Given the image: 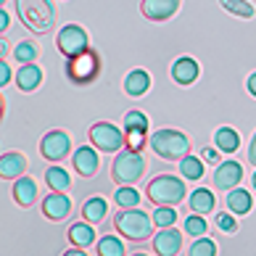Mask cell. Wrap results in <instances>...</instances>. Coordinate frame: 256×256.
I'll use <instances>...</instances> for the list:
<instances>
[{
    "instance_id": "15",
    "label": "cell",
    "mask_w": 256,
    "mask_h": 256,
    "mask_svg": "<svg viewBox=\"0 0 256 256\" xmlns=\"http://www.w3.org/2000/svg\"><path fill=\"white\" fill-rule=\"evenodd\" d=\"M100 161H98V154H96V146H82L74 150V169L82 174V177H92L98 172Z\"/></svg>"
},
{
    "instance_id": "25",
    "label": "cell",
    "mask_w": 256,
    "mask_h": 256,
    "mask_svg": "<svg viewBox=\"0 0 256 256\" xmlns=\"http://www.w3.org/2000/svg\"><path fill=\"white\" fill-rule=\"evenodd\" d=\"M45 182H48L50 190H64L66 193L72 188V177L64 166H50V169H45Z\"/></svg>"
},
{
    "instance_id": "1",
    "label": "cell",
    "mask_w": 256,
    "mask_h": 256,
    "mask_svg": "<svg viewBox=\"0 0 256 256\" xmlns=\"http://www.w3.org/2000/svg\"><path fill=\"white\" fill-rule=\"evenodd\" d=\"M16 11L22 24L34 34H48L56 26L53 0H16Z\"/></svg>"
},
{
    "instance_id": "28",
    "label": "cell",
    "mask_w": 256,
    "mask_h": 256,
    "mask_svg": "<svg viewBox=\"0 0 256 256\" xmlns=\"http://www.w3.org/2000/svg\"><path fill=\"white\" fill-rule=\"evenodd\" d=\"M114 204H116L119 208L138 206V204H140V193L132 190V185H119V190L114 193Z\"/></svg>"
},
{
    "instance_id": "42",
    "label": "cell",
    "mask_w": 256,
    "mask_h": 256,
    "mask_svg": "<svg viewBox=\"0 0 256 256\" xmlns=\"http://www.w3.org/2000/svg\"><path fill=\"white\" fill-rule=\"evenodd\" d=\"M6 53H8V40L3 37V40H0V56H3V58H6Z\"/></svg>"
},
{
    "instance_id": "40",
    "label": "cell",
    "mask_w": 256,
    "mask_h": 256,
    "mask_svg": "<svg viewBox=\"0 0 256 256\" xmlns=\"http://www.w3.org/2000/svg\"><path fill=\"white\" fill-rule=\"evenodd\" d=\"M8 24H11V16H8V14H6V8H3V11H0V30L6 32V30H8Z\"/></svg>"
},
{
    "instance_id": "9",
    "label": "cell",
    "mask_w": 256,
    "mask_h": 256,
    "mask_svg": "<svg viewBox=\"0 0 256 256\" xmlns=\"http://www.w3.org/2000/svg\"><path fill=\"white\" fill-rule=\"evenodd\" d=\"M69 148H72V138L64 130H50L40 140V154L48 161H61L64 156H69Z\"/></svg>"
},
{
    "instance_id": "23",
    "label": "cell",
    "mask_w": 256,
    "mask_h": 256,
    "mask_svg": "<svg viewBox=\"0 0 256 256\" xmlns=\"http://www.w3.org/2000/svg\"><path fill=\"white\" fill-rule=\"evenodd\" d=\"M251 206H254V198H251L248 190H243V188H238V190L232 188V190L227 193V208H230L232 214L243 216V214L251 212Z\"/></svg>"
},
{
    "instance_id": "4",
    "label": "cell",
    "mask_w": 256,
    "mask_h": 256,
    "mask_svg": "<svg viewBox=\"0 0 256 256\" xmlns=\"http://www.w3.org/2000/svg\"><path fill=\"white\" fill-rule=\"evenodd\" d=\"M148 201L156 206H177L185 198V182L172 174H158L148 182Z\"/></svg>"
},
{
    "instance_id": "43",
    "label": "cell",
    "mask_w": 256,
    "mask_h": 256,
    "mask_svg": "<svg viewBox=\"0 0 256 256\" xmlns=\"http://www.w3.org/2000/svg\"><path fill=\"white\" fill-rule=\"evenodd\" d=\"M251 182H254V190H256V172H254V177H251Z\"/></svg>"
},
{
    "instance_id": "41",
    "label": "cell",
    "mask_w": 256,
    "mask_h": 256,
    "mask_svg": "<svg viewBox=\"0 0 256 256\" xmlns=\"http://www.w3.org/2000/svg\"><path fill=\"white\" fill-rule=\"evenodd\" d=\"M248 92H251V96L256 98V72H254L251 77H248Z\"/></svg>"
},
{
    "instance_id": "27",
    "label": "cell",
    "mask_w": 256,
    "mask_h": 256,
    "mask_svg": "<svg viewBox=\"0 0 256 256\" xmlns=\"http://www.w3.org/2000/svg\"><path fill=\"white\" fill-rule=\"evenodd\" d=\"M224 11H230L232 16L238 18H254L256 16V8L248 3V0H220Z\"/></svg>"
},
{
    "instance_id": "17",
    "label": "cell",
    "mask_w": 256,
    "mask_h": 256,
    "mask_svg": "<svg viewBox=\"0 0 256 256\" xmlns=\"http://www.w3.org/2000/svg\"><path fill=\"white\" fill-rule=\"evenodd\" d=\"M26 169V158L18 154V150H8L0 158V177L3 180H18Z\"/></svg>"
},
{
    "instance_id": "29",
    "label": "cell",
    "mask_w": 256,
    "mask_h": 256,
    "mask_svg": "<svg viewBox=\"0 0 256 256\" xmlns=\"http://www.w3.org/2000/svg\"><path fill=\"white\" fill-rule=\"evenodd\" d=\"M98 254L100 256H124V243L119 238H114V235H106V238L98 240Z\"/></svg>"
},
{
    "instance_id": "31",
    "label": "cell",
    "mask_w": 256,
    "mask_h": 256,
    "mask_svg": "<svg viewBox=\"0 0 256 256\" xmlns=\"http://www.w3.org/2000/svg\"><path fill=\"white\" fill-rule=\"evenodd\" d=\"M185 232L188 235H193V238H201V235L206 232V220H204V214H190L185 220Z\"/></svg>"
},
{
    "instance_id": "18",
    "label": "cell",
    "mask_w": 256,
    "mask_h": 256,
    "mask_svg": "<svg viewBox=\"0 0 256 256\" xmlns=\"http://www.w3.org/2000/svg\"><path fill=\"white\" fill-rule=\"evenodd\" d=\"M69 243L72 246H80V248H90L92 243H96V227L92 222H74L69 227Z\"/></svg>"
},
{
    "instance_id": "21",
    "label": "cell",
    "mask_w": 256,
    "mask_h": 256,
    "mask_svg": "<svg viewBox=\"0 0 256 256\" xmlns=\"http://www.w3.org/2000/svg\"><path fill=\"white\" fill-rule=\"evenodd\" d=\"M148 88H150V77H148V72H143V69H132L124 77V92L132 96V98L146 96Z\"/></svg>"
},
{
    "instance_id": "2",
    "label": "cell",
    "mask_w": 256,
    "mask_h": 256,
    "mask_svg": "<svg viewBox=\"0 0 256 256\" xmlns=\"http://www.w3.org/2000/svg\"><path fill=\"white\" fill-rule=\"evenodd\" d=\"M154 224L156 222L150 220L143 208H138V206L122 208V212H116V216H114V227H116V232H122L132 243H146L150 235H154Z\"/></svg>"
},
{
    "instance_id": "38",
    "label": "cell",
    "mask_w": 256,
    "mask_h": 256,
    "mask_svg": "<svg viewBox=\"0 0 256 256\" xmlns=\"http://www.w3.org/2000/svg\"><path fill=\"white\" fill-rule=\"evenodd\" d=\"M8 82H11V66L3 58V64H0V84H8Z\"/></svg>"
},
{
    "instance_id": "5",
    "label": "cell",
    "mask_w": 256,
    "mask_h": 256,
    "mask_svg": "<svg viewBox=\"0 0 256 256\" xmlns=\"http://www.w3.org/2000/svg\"><path fill=\"white\" fill-rule=\"evenodd\" d=\"M146 174V158L140 150H122L111 164V180L116 185H135Z\"/></svg>"
},
{
    "instance_id": "3",
    "label": "cell",
    "mask_w": 256,
    "mask_h": 256,
    "mask_svg": "<svg viewBox=\"0 0 256 256\" xmlns=\"http://www.w3.org/2000/svg\"><path fill=\"white\" fill-rule=\"evenodd\" d=\"M150 148L164 161H180L182 156L190 154V140H188L185 132L166 127V130H156L150 135Z\"/></svg>"
},
{
    "instance_id": "30",
    "label": "cell",
    "mask_w": 256,
    "mask_h": 256,
    "mask_svg": "<svg viewBox=\"0 0 256 256\" xmlns=\"http://www.w3.org/2000/svg\"><path fill=\"white\" fill-rule=\"evenodd\" d=\"M154 222H156V227H172L177 222L174 206H158L154 212Z\"/></svg>"
},
{
    "instance_id": "20",
    "label": "cell",
    "mask_w": 256,
    "mask_h": 256,
    "mask_svg": "<svg viewBox=\"0 0 256 256\" xmlns=\"http://www.w3.org/2000/svg\"><path fill=\"white\" fill-rule=\"evenodd\" d=\"M188 204H190V212L206 216V214H212L216 208V198H214V193L208 190V188H196V190L190 193V198H188Z\"/></svg>"
},
{
    "instance_id": "7",
    "label": "cell",
    "mask_w": 256,
    "mask_h": 256,
    "mask_svg": "<svg viewBox=\"0 0 256 256\" xmlns=\"http://www.w3.org/2000/svg\"><path fill=\"white\" fill-rule=\"evenodd\" d=\"M88 135H90V143L98 150H103V154H114V150H119L127 143V135L119 127H114L111 122H96Z\"/></svg>"
},
{
    "instance_id": "6",
    "label": "cell",
    "mask_w": 256,
    "mask_h": 256,
    "mask_svg": "<svg viewBox=\"0 0 256 256\" xmlns=\"http://www.w3.org/2000/svg\"><path fill=\"white\" fill-rule=\"evenodd\" d=\"M98 74H100V58L92 48L74 56V58H66V77L74 84H90Z\"/></svg>"
},
{
    "instance_id": "32",
    "label": "cell",
    "mask_w": 256,
    "mask_h": 256,
    "mask_svg": "<svg viewBox=\"0 0 256 256\" xmlns=\"http://www.w3.org/2000/svg\"><path fill=\"white\" fill-rule=\"evenodd\" d=\"M14 56H16L18 64H34V58H37V45H34V42H18L16 50H14Z\"/></svg>"
},
{
    "instance_id": "8",
    "label": "cell",
    "mask_w": 256,
    "mask_h": 256,
    "mask_svg": "<svg viewBox=\"0 0 256 256\" xmlns=\"http://www.w3.org/2000/svg\"><path fill=\"white\" fill-rule=\"evenodd\" d=\"M56 45H58L64 58H74V56H80L90 48V37L80 24H66L58 32V37H56Z\"/></svg>"
},
{
    "instance_id": "33",
    "label": "cell",
    "mask_w": 256,
    "mask_h": 256,
    "mask_svg": "<svg viewBox=\"0 0 256 256\" xmlns=\"http://www.w3.org/2000/svg\"><path fill=\"white\" fill-rule=\"evenodd\" d=\"M190 254L193 256H214L216 254V243L212 240V238H196L193 240V246H190Z\"/></svg>"
},
{
    "instance_id": "16",
    "label": "cell",
    "mask_w": 256,
    "mask_h": 256,
    "mask_svg": "<svg viewBox=\"0 0 256 256\" xmlns=\"http://www.w3.org/2000/svg\"><path fill=\"white\" fill-rule=\"evenodd\" d=\"M42 82V69L37 64H22V69L16 72V84L22 92H34Z\"/></svg>"
},
{
    "instance_id": "11",
    "label": "cell",
    "mask_w": 256,
    "mask_h": 256,
    "mask_svg": "<svg viewBox=\"0 0 256 256\" xmlns=\"http://www.w3.org/2000/svg\"><path fill=\"white\" fill-rule=\"evenodd\" d=\"M243 180V166L238 161H220L216 164V172H214V185L220 188V190H232V188H238Z\"/></svg>"
},
{
    "instance_id": "37",
    "label": "cell",
    "mask_w": 256,
    "mask_h": 256,
    "mask_svg": "<svg viewBox=\"0 0 256 256\" xmlns=\"http://www.w3.org/2000/svg\"><path fill=\"white\" fill-rule=\"evenodd\" d=\"M220 154H222V150L220 148H201V158L204 161H208V164H220Z\"/></svg>"
},
{
    "instance_id": "36",
    "label": "cell",
    "mask_w": 256,
    "mask_h": 256,
    "mask_svg": "<svg viewBox=\"0 0 256 256\" xmlns=\"http://www.w3.org/2000/svg\"><path fill=\"white\" fill-rule=\"evenodd\" d=\"M146 138H148L146 130H127V148L140 150V148L146 146Z\"/></svg>"
},
{
    "instance_id": "10",
    "label": "cell",
    "mask_w": 256,
    "mask_h": 256,
    "mask_svg": "<svg viewBox=\"0 0 256 256\" xmlns=\"http://www.w3.org/2000/svg\"><path fill=\"white\" fill-rule=\"evenodd\" d=\"M180 6L182 0H140V14L148 22H166L180 11Z\"/></svg>"
},
{
    "instance_id": "24",
    "label": "cell",
    "mask_w": 256,
    "mask_h": 256,
    "mask_svg": "<svg viewBox=\"0 0 256 256\" xmlns=\"http://www.w3.org/2000/svg\"><path fill=\"white\" fill-rule=\"evenodd\" d=\"M214 143L222 154H235V150L240 148V135H238V130H232V127H220L214 132Z\"/></svg>"
},
{
    "instance_id": "19",
    "label": "cell",
    "mask_w": 256,
    "mask_h": 256,
    "mask_svg": "<svg viewBox=\"0 0 256 256\" xmlns=\"http://www.w3.org/2000/svg\"><path fill=\"white\" fill-rule=\"evenodd\" d=\"M14 201L18 206L30 208L34 201H37V182L32 177H18L16 185H14Z\"/></svg>"
},
{
    "instance_id": "22",
    "label": "cell",
    "mask_w": 256,
    "mask_h": 256,
    "mask_svg": "<svg viewBox=\"0 0 256 256\" xmlns=\"http://www.w3.org/2000/svg\"><path fill=\"white\" fill-rule=\"evenodd\" d=\"M106 212H108V204H106V198H100V196H92L82 204V216L92 224L106 220Z\"/></svg>"
},
{
    "instance_id": "34",
    "label": "cell",
    "mask_w": 256,
    "mask_h": 256,
    "mask_svg": "<svg viewBox=\"0 0 256 256\" xmlns=\"http://www.w3.org/2000/svg\"><path fill=\"white\" fill-rule=\"evenodd\" d=\"M216 227H220L222 232H238V214H232V212H222V214H216Z\"/></svg>"
},
{
    "instance_id": "13",
    "label": "cell",
    "mask_w": 256,
    "mask_h": 256,
    "mask_svg": "<svg viewBox=\"0 0 256 256\" xmlns=\"http://www.w3.org/2000/svg\"><path fill=\"white\" fill-rule=\"evenodd\" d=\"M182 248V232H177V227H161V232H156L154 238V251L161 256H174Z\"/></svg>"
},
{
    "instance_id": "14",
    "label": "cell",
    "mask_w": 256,
    "mask_h": 256,
    "mask_svg": "<svg viewBox=\"0 0 256 256\" xmlns=\"http://www.w3.org/2000/svg\"><path fill=\"white\" fill-rule=\"evenodd\" d=\"M198 74H201V66L190 56H182V58H177L172 64V80L177 84H193L198 80Z\"/></svg>"
},
{
    "instance_id": "12",
    "label": "cell",
    "mask_w": 256,
    "mask_h": 256,
    "mask_svg": "<svg viewBox=\"0 0 256 256\" xmlns=\"http://www.w3.org/2000/svg\"><path fill=\"white\" fill-rule=\"evenodd\" d=\"M42 214L53 222H61L72 214V198L66 196L64 190H53L48 198L42 201Z\"/></svg>"
},
{
    "instance_id": "26",
    "label": "cell",
    "mask_w": 256,
    "mask_h": 256,
    "mask_svg": "<svg viewBox=\"0 0 256 256\" xmlns=\"http://www.w3.org/2000/svg\"><path fill=\"white\" fill-rule=\"evenodd\" d=\"M180 172H182L185 180H201L204 177V158H196V156H182L180 158Z\"/></svg>"
},
{
    "instance_id": "35",
    "label": "cell",
    "mask_w": 256,
    "mask_h": 256,
    "mask_svg": "<svg viewBox=\"0 0 256 256\" xmlns=\"http://www.w3.org/2000/svg\"><path fill=\"white\" fill-rule=\"evenodd\" d=\"M124 127L127 130H146L148 132V119L143 111H127L124 114Z\"/></svg>"
},
{
    "instance_id": "39",
    "label": "cell",
    "mask_w": 256,
    "mask_h": 256,
    "mask_svg": "<svg viewBox=\"0 0 256 256\" xmlns=\"http://www.w3.org/2000/svg\"><path fill=\"white\" fill-rule=\"evenodd\" d=\"M248 161L256 166V132H254V138H251V146H248Z\"/></svg>"
},
{
    "instance_id": "44",
    "label": "cell",
    "mask_w": 256,
    "mask_h": 256,
    "mask_svg": "<svg viewBox=\"0 0 256 256\" xmlns=\"http://www.w3.org/2000/svg\"><path fill=\"white\" fill-rule=\"evenodd\" d=\"M3 3H6V0H3Z\"/></svg>"
}]
</instances>
